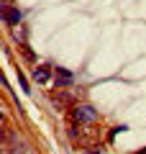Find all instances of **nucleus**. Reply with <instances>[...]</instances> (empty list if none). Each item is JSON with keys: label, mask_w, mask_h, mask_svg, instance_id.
<instances>
[{"label": "nucleus", "mask_w": 146, "mask_h": 154, "mask_svg": "<svg viewBox=\"0 0 146 154\" xmlns=\"http://www.w3.org/2000/svg\"><path fill=\"white\" fill-rule=\"evenodd\" d=\"M72 121L80 123V126L82 123H97L100 121V113L87 103H77V105H72Z\"/></svg>", "instance_id": "1"}, {"label": "nucleus", "mask_w": 146, "mask_h": 154, "mask_svg": "<svg viewBox=\"0 0 146 154\" xmlns=\"http://www.w3.org/2000/svg\"><path fill=\"white\" fill-rule=\"evenodd\" d=\"M54 77H56V88H59V90H69L72 82H75V75L67 72V69H62V67L54 69Z\"/></svg>", "instance_id": "2"}, {"label": "nucleus", "mask_w": 146, "mask_h": 154, "mask_svg": "<svg viewBox=\"0 0 146 154\" xmlns=\"http://www.w3.org/2000/svg\"><path fill=\"white\" fill-rule=\"evenodd\" d=\"M21 11H18V8L16 5H11V8H3V21H5L8 23V26H13V28H16V26H21Z\"/></svg>", "instance_id": "3"}, {"label": "nucleus", "mask_w": 146, "mask_h": 154, "mask_svg": "<svg viewBox=\"0 0 146 154\" xmlns=\"http://www.w3.org/2000/svg\"><path fill=\"white\" fill-rule=\"evenodd\" d=\"M49 77H51L49 64H36V69H33V80H36V82H49Z\"/></svg>", "instance_id": "4"}, {"label": "nucleus", "mask_w": 146, "mask_h": 154, "mask_svg": "<svg viewBox=\"0 0 146 154\" xmlns=\"http://www.w3.org/2000/svg\"><path fill=\"white\" fill-rule=\"evenodd\" d=\"M18 82H21V88H23V93H31V88H28V80H26V75H23L21 69H18Z\"/></svg>", "instance_id": "5"}, {"label": "nucleus", "mask_w": 146, "mask_h": 154, "mask_svg": "<svg viewBox=\"0 0 146 154\" xmlns=\"http://www.w3.org/2000/svg\"><path fill=\"white\" fill-rule=\"evenodd\" d=\"M13 36H16V38H21V44H26V41H23V38H26V31H23L21 26H16V28H13Z\"/></svg>", "instance_id": "6"}, {"label": "nucleus", "mask_w": 146, "mask_h": 154, "mask_svg": "<svg viewBox=\"0 0 146 154\" xmlns=\"http://www.w3.org/2000/svg\"><path fill=\"white\" fill-rule=\"evenodd\" d=\"M18 49H21V51H23V57H26V59H33V51H31V49H28V46H26V44H21V46H18Z\"/></svg>", "instance_id": "7"}, {"label": "nucleus", "mask_w": 146, "mask_h": 154, "mask_svg": "<svg viewBox=\"0 0 146 154\" xmlns=\"http://www.w3.org/2000/svg\"><path fill=\"white\" fill-rule=\"evenodd\" d=\"M85 154H100V152H85Z\"/></svg>", "instance_id": "8"}]
</instances>
